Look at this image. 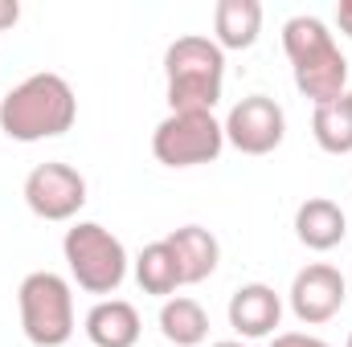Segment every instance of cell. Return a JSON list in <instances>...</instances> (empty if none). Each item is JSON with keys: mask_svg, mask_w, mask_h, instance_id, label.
I'll list each match as a JSON object with an SVG mask.
<instances>
[{"mask_svg": "<svg viewBox=\"0 0 352 347\" xmlns=\"http://www.w3.org/2000/svg\"><path fill=\"white\" fill-rule=\"evenodd\" d=\"M336 25H340L344 37H352V0H340L336 4Z\"/></svg>", "mask_w": 352, "mask_h": 347, "instance_id": "20", "label": "cell"}, {"mask_svg": "<svg viewBox=\"0 0 352 347\" xmlns=\"http://www.w3.org/2000/svg\"><path fill=\"white\" fill-rule=\"evenodd\" d=\"M21 196H25L29 213L41 221H74L87 204V176L62 160H50L25 176Z\"/></svg>", "mask_w": 352, "mask_h": 347, "instance_id": "7", "label": "cell"}, {"mask_svg": "<svg viewBox=\"0 0 352 347\" xmlns=\"http://www.w3.org/2000/svg\"><path fill=\"white\" fill-rule=\"evenodd\" d=\"M62 258L70 265V278L87 294H115L127 278V250L123 241L102 229L98 221H78L62 237Z\"/></svg>", "mask_w": 352, "mask_h": 347, "instance_id": "5", "label": "cell"}, {"mask_svg": "<svg viewBox=\"0 0 352 347\" xmlns=\"http://www.w3.org/2000/svg\"><path fill=\"white\" fill-rule=\"evenodd\" d=\"M295 237H299V246L328 254L349 237V213L328 196H307L295 208Z\"/></svg>", "mask_w": 352, "mask_h": 347, "instance_id": "11", "label": "cell"}, {"mask_svg": "<svg viewBox=\"0 0 352 347\" xmlns=\"http://www.w3.org/2000/svg\"><path fill=\"white\" fill-rule=\"evenodd\" d=\"M266 347H332V344L320 339V335H307V331H283V335H274Z\"/></svg>", "mask_w": 352, "mask_h": 347, "instance_id": "18", "label": "cell"}, {"mask_svg": "<svg viewBox=\"0 0 352 347\" xmlns=\"http://www.w3.org/2000/svg\"><path fill=\"white\" fill-rule=\"evenodd\" d=\"M349 98H352V86H349Z\"/></svg>", "mask_w": 352, "mask_h": 347, "instance_id": "23", "label": "cell"}, {"mask_svg": "<svg viewBox=\"0 0 352 347\" xmlns=\"http://www.w3.org/2000/svg\"><path fill=\"white\" fill-rule=\"evenodd\" d=\"M209 347H246L242 339H217V344H209Z\"/></svg>", "mask_w": 352, "mask_h": 347, "instance_id": "21", "label": "cell"}, {"mask_svg": "<svg viewBox=\"0 0 352 347\" xmlns=\"http://www.w3.org/2000/svg\"><path fill=\"white\" fill-rule=\"evenodd\" d=\"M82 331H87L90 347H135L144 335V323L127 298H98L87 311Z\"/></svg>", "mask_w": 352, "mask_h": 347, "instance_id": "12", "label": "cell"}, {"mask_svg": "<svg viewBox=\"0 0 352 347\" xmlns=\"http://www.w3.org/2000/svg\"><path fill=\"white\" fill-rule=\"evenodd\" d=\"M349 347H352V335H349Z\"/></svg>", "mask_w": 352, "mask_h": 347, "instance_id": "22", "label": "cell"}, {"mask_svg": "<svg viewBox=\"0 0 352 347\" xmlns=\"http://www.w3.org/2000/svg\"><path fill=\"white\" fill-rule=\"evenodd\" d=\"M226 143L242 156H270L283 135H287V110L270 98V94H246L242 102L230 106L226 123Z\"/></svg>", "mask_w": 352, "mask_h": 347, "instance_id": "8", "label": "cell"}, {"mask_svg": "<svg viewBox=\"0 0 352 347\" xmlns=\"http://www.w3.org/2000/svg\"><path fill=\"white\" fill-rule=\"evenodd\" d=\"M74 119H78L74 86L54 70L29 74L21 86H12L0 98V131L16 143L58 139L74 127Z\"/></svg>", "mask_w": 352, "mask_h": 347, "instance_id": "1", "label": "cell"}, {"mask_svg": "<svg viewBox=\"0 0 352 347\" xmlns=\"http://www.w3.org/2000/svg\"><path fill=\"white\" fill-rule=\"evenodd\" d=\"M21 21V4L16 0H0V29H12Z\"/></svg>", "mask_w": 352, "mask_h": 347, "instance_id": "19", "label": "cell"}, {"mask_svg": "<svg viewBox=\"0 0 352 347\" xmlns=\"http://www.w3.org/2000/svg\"><path fill=\"white\" fill-rule=\"evenodd\" d=\"M135 282L152 298H173L176 290H180V270H176V258L164 237L140 250V258H135Z\"/></svg>", "mask_w": 352, "mask_h": 347, "instance_id": "17", "label": "cell"}, {"mask_svg": "<svg viewBox=\"0 0 352 347\" xmlns=\"http://www.w3.org/2000/svg\"><path fill=\"white\" fill-rule=\"evenodd\" d=\"M226 315H230V327H234L242 339H266V335H274V327L283 323V298H278V290L266 286V282H246V286H238V290L230 294Z\"/></svg>", "mask_w": 352, "mask_h": 347, "instance_id": "10", "label": "cell"}, {"mask_svg": "<svg viewBox=\"0 0 352 347\" xmlns=\"http://www.w3.org/2000/svg\"><path fill=\"white\" fill-rule=\"evenodd\" d=\"M226 147V131L213 110H168L152 131V156L164 168H201L213 164Z\"/></svg>", "mask_w": 352, "mask_h": 347, "instance_id": "6", "label": "cell"}, {"mask_svg": "<svg viewBox=\"0 0 352 347\" xmlns=\"http://www.w3.org/2000/svg\"><path fill=\"white\" fill-rule=\"evenodd\" d=\"M263 33V4L258 0H217L213 4V41L217 49H250Z\"/></svg>", "mask_w": 352, "mask_h": 347, "instance_id": "14", "label": "cell"}, {"mask_svg": "<svg viewBox=\"0 0 352 347\" xmlns=\"http://www.w3.org/2000/svg\"><path fill=\"white\" fill-rule=\"evenodd\" d=\"M344 298H349V282H344V274H340L336 265H328V261L303 265V270L291 278V290H287L291 315H295L299 323H307V327H320V323L336 319L340 307H344Z\"/></svg>", "mask_w": 352, "mask_h": 347, "instance_id": "9", "label": "cell"}, {"mask_svg": "<svg viewBox=\"0 0 352 347\" xmlns=\"http://www.w3.org/2000/svg\"><path fill=\"white\" fill-rule=\"evenodd\" d=\"M160 335L173 347H201L209 339V315L197 298L188 294H173L160 307Z\"/></svg>", "mask_w": 352, "mask_h": 347, "instance_id": "15", "label": "cell"}, {"mask_svg": "<svg viewBox=\"0 0 352 347\" xmlns=\"http://www.w3.org/2000/svg\"><path fill=\"white\" fill-rule=\"evenodd\" d=\"M226 53L213 37H176L164 49V94L173 110H213L221 102Z\"/></svg>", "mask_w": 352, "mask_h": 347, "instance_id": "3", "label": "cell"}, {"mask_svg": "<svg viewBox=\"0 0 352 347\" xmlns=\"http://www.w3.org/2000/svg\"><path fill=\"white\" fill-rule=\"evenodd\" d=\"M283 49L291 58V78L311 106H324L340 94H349V58L340 53L332 29L320 16H291L283 25Z\"/></svg>", "mask_w": 352, "mask_h": 347, "instance_id": "2", "label": "cell"}, {"mask_svg": "<svg viewBox=\"0 0 352 347\" xmlns=\"http://www.w3.org/2000/svg\"><path fill=\"white\" fill-rule=\"evenodd\" d=\"M164 241H168V250H173V258H176L180 286H197V282L213 278V270L221 261V246H217V237L205 225H180Z\"/></svg>", "mask_w": 352, "mask_h": 347, "instance_id": "13", "label": "cell"}, {"mask_svg": "<svg viewBox=\"0 0 352 347\" xmlns=\"http://www.w3.org/2000/svg\"><path fill=\"white\" fill-rule=\"evenodd\" d=\"M21 331L33 347H66L74 335V290L54 270H33L16 286Z\"/></svg>", "mask_w": 352, "mask_h": 347, "instance_id": "4", "label": "cell"}, {"mask_svg": "<svg viewBox=\"0 0 352 347\" xmlns=\"http://www.w3.org/2000/svg\"><path fill=\"white\" fill-rule=\"evenodd\" d=\"M311 135L320 143V152L328 156H352V98L340 94L324 106L311 110Z\"/></svg>", "mask_w": 352, "mask_h": 347, "instance_id": "16", "label": "cell"}]
</instances>
